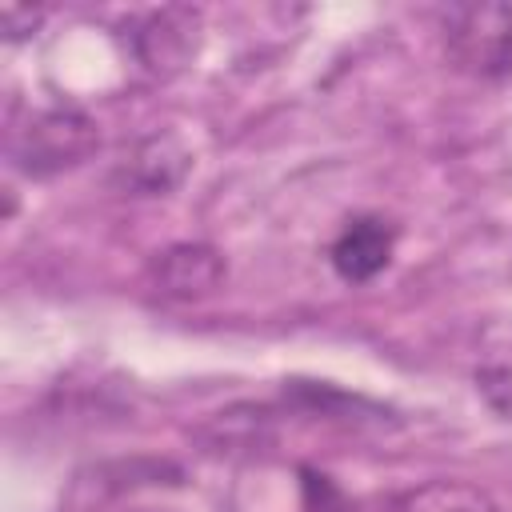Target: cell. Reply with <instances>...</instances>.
Returning a JSON list of instances; mask_svg holds the SVG:
<instances>
[{
  "instance_id": "6da1fadb",
  "label": "cell",
  "mask_w": 512,
  "mask_h": 512,
  "mask_svg": "<svg viewBox=\"0 0 512 512\" xmlns=\"http://www.w3.org/2000/svg\"><path fill=\"white\" fill-rule=\"evenodd\" d=\"M100 148V128L80 108H40L8 136V156L28 176H56Z\"/></svg>"
},
{
  "instance_id": "7a4b0ae2",
  "label": "cell",
  "mask_w": 512,
  "mask_h": 512,
  "mask_svg": "<svg viewBox=\"0 0 512 512\" xmlns=\"http://www.w3.org/2000/svg\"><path fill=\"white\" fill-rule=\"evenodd\" d=\"M448 56L480 80L512 76V4H456L444 20Z\"/></svg>"
},
{
  "instance_id": "3957f363",
  "label": "cell",
  "mask_w": 512,
  "mask_h": 512,
  "mask_svg": "<svg viewBox=\"0 0 512 512\" xmlns=\"http://www.w3.org/2000/svg\"><path fill=\"white\" fill-rule=\"evenodd\" d=\"M136 56L152 72H172L196 56L200 44V12L192 8H160L148 12L132 32Z\"/></svg>"
},
{
  "instance_id": "277c9868",
  "label": "cell",
  "mask_w": 512,
  "mask_h": 512,
  "mask_svg": "<svg viewBox=\"0 0 512 512\" xmlns=\"http://www.w3.org/2000/svg\"><path fill=\"white\" fill-rule=\"evenodd\" d=\"M396 248V232L388 220L380 216H356L344 224V232L332 244V268L348 280V284H364L376 272L388 268Z\"/></svg>"
},
{
  "instance_id": "5b68a950",
  "label": "cell",
  "mask_w": 512,
  "mask_h": 512,
  "mask_svg": "<svg viewBox=\"0 0 512 512\" xmlns=\"http://www.w3.org/2000/svg\"><path fill=\"white\" fill-rule=\"evenodd\" d=\"M152 276H156V288L164 296L196 300V296H208L224 280V260L208 244H172L152 264Z\"/></svg>"
},
{
  "instance_id": "8992f818",
  "label": "cell",
  "mask_w": 512,
  "mask_h": 512,
  "mask_svg": "<svg viewBox=\"0 0 512 512\" xmlns=\"http://www.w3.org/2000/svg\"><path fill=\"white\" fill-rule=\"evenodd\" d=\"M184 168H188V152L180 148V140L176 136H152L124 160V180H128V188L156 196V192L176 188Z\"/></svg>"
},
{
  "instance_id": "52a82bcc",
  "label": "cell",
  "mask_w": 512,
  "mask_h": 512,
  "mask_svg": "<svg viewBox=\"0 0 512 512\" xmlns=\"http://www.w3.org/2000/svg\"><path fill=\"white\" fill-rule=\"evenodd\" d=\"M388 512H496L492 496L464 480H428L392 500Z\"/></svg>"
},
{
  "instance_id": "ba28073f",
  "label": "cell",
  "mask_w": 512,
  "mask_h": 512,
  "mask_svg": "<svg viewBox=\"0 0 512 512\" xmlns=\"http://www.w3.org/2000/svg\"><path fill=\"white\" fill-rule=\"evenodd\" d=\"M40 8H28V4H4V12H0V20H4V36L8 40H20V36H28L36 24H40Z\"/></svg>"
}]
</instances>
